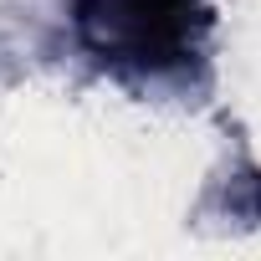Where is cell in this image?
Instances as JSON below:
<instances>
[{
  "label": "cell",
  "instance_id": "obj_1",
  "mask_svg": "<svg viewBox=\"0 0 261 261\" xmlns=\"http://www.w3.org/2000/svg\"><path fill=\"white\" fill-rule=\"evenodd\" d=\"M77 36L139 72H169L200 51L210 26V0H77Z\"/></svg>",
  "mask_w": 261,
  "mask_h": 261
}]
</instances>
